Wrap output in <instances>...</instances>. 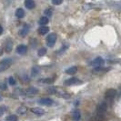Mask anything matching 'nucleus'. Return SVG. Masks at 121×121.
Listing matches in <instances>:
<instances>
[{
	"instance_id": "obj_34",
	"label": "nucleus",
	"mask_w": 121,
	"mask_h": 121,
	"mask_svg": "<svg viewBox=\"0 0 121 121\" xmlns=\"http://www.w3.org/2000/svg\"><path fill=\"white\" fill-rule=\"evenodd\" d=\"M2 100V96H1V94H0V101Z\"/></svg>"
},
{
	"instance_id": "obj_12",
	"label": "nucleus",
	"mask_w": 121,
	"mask_h": 121,
	"mask_svg": "<svg viewBox=\"0 0 121 121\" xmlns=\"http://www.w3.org/2000/svg\"><path fill=\"white\" fill-rule=\"evenodd\" d=\"M31 112L38 116H41L45 114L44 109H42L41 108H31Z\"/></svg>"
},
{
	"instance_id": "obj_31",
	"label": "nucleus",
	"mask_w": 121,
	"mask_h": 121,
	"mask_svg": "<svg viewBox=\"0 0 121 121\" xmlns=\"http://www.w3.org/2000/svg\"><path fill=\"white\" fill-rule=\"evenodd\" d=\"M52 4L53 5H60V4H62V1L61 0H53Z\"/></svg>"
},
{
	"instance_id": "obj_11",
	"label": "nucleus",
	"mask_w": 121,
	"mask_h": 121,
	"mask_svg": "<svg viewBox=\"0 0 121 121\" xmlns=\"http://www.w3.org/2000/svg\"><path fill=\"white\" fill-rule=\"evenodd\" d=\"M25 6L27 8V9H33V8H35V6H36V3L33 1V0H26L25 1Z\"/></svg>"
},
{
	"instance_id": "obj_17",
	"label": "nucleus",
	"mask_w": 121,
	"mask_h": 121,
	"mask_svg": "<svg viewBox=\"0 0 121 121\" xmlns=\"http://www.w3.org/2000/svg\"><path fill=\"white\" fill-rule=\"evenodd\" d=\"M80 117H81V113H80L79 109H76L73 113V119L75 121H78L80 119Z\"/></svg>"
},
{
	"instance_id": "obj_26",
	"label": "nucleus",
	"mask_w": 121,
	"mask_h": 121,
	"mask_svg": "<svg viewBox=\"0 0 121 121\" xmlns=\"http://www.w3.org/2000/svg\"><path fill=\"white\" fill-rule=\"evenodd\" d=\"M26 110H27L26 108H25V107H20V108H18L17 112L19 114H24V113L26 112Z\"/></svg>"
},
{
	"instance_id": "obj_9",
	"label": "nucleus",
	"mask_w": 121,
	"mask_h": 121,
	"mask_svg": "<svg viewBox=\"0 0 121 121\" xmlns=\"http://www.w3.org/2000/svg\"><path fill=\"white\" fill-rule=\"evenodd\" d=\"M27 52V48L25 45H19L17 48V53L19 55H25Z\"/></svg>"
},
{
	"instance_id": "obj_20",
	"label": "nucleus",
	"mask_w": 121,
	"mask_h": 121,
	"mask_svg": "<svg viewBox=\"0 0 121 121\" xmlns=\"http://www.w3.org/2000/svg\"><path fill=\"white\" fill-rule=\"evenodd\" d=\"M31 74L33 77H36L39 74V67H33L31 69Z\"/></svg>"
},
{
	"instance_id": "obj_22",
	"label": "nucleus",
	"mask_w": 121,
	"mask_h": 121,
	"mask_svg": "<svg viewBox=\"0 0 121 121\" xmlns=\"http://www.w3.org/2000/svg\"><path fill=\"white\" fill-rule=\"evenodd\" d=\"M44 14L47 16L46 17H50L53 15V10H52L51 8H48V9H46V10L44 11Z\"/></svg>"
},
{
	"instance_id": "obj_19",
	"label": "nucleus",
	"mask_w": 121,
	"mask_h": 121,
	"mask_svg": "<svg viewBox=\"0 0 121 121\" xmlns=\"http://www.w3.org/2000/svg\"><path fill=\"white\" fill-rule=\"evenodd\" d=\"M68 48H69V45L67 44V43H66V44H64L63 46H62V48H61L59 50H58V52H57V54L58 55H61L63 54L64 52H66L67 49H68Z\"/></svg>"
},
{
	"instance_id": "obj_23",
	"label": "nucleus",
	"mask_w": 121,
	"mask_h": 121,
	"mask_svg": "<svg viewBox=\"0 0 121 121\" xmlns=\"http://www.w3.org/2000/svg\"><path fill=\"white\" fill-rule=\"evenodd\" d=\"M46 54H47V48H40L38 50V52H37V55H38L39 56H45Z\"/></svg>"
},
{
	"instance_id": "obj_18",
	"label": "nucleus",
	"mask_w": 121,
	"mask_h": 121,
	"mask_svg": "<svg viewBox=\"0 0 121 121\" xmlns=\"http://www.w3.org/2000/svg\"><path fill=\"white\" fill-rule=\"evenodd\" d=\"M48 31H49V28L48 26H41V27L38 28V33L40 35H46L47 33H48Z\"/></svg>"
},
{
	"instance_id": "obj_4",
	"label": "nucleus",
	"mask_w": 121,
	"mask_h": 121,
	"mask_svg": "<svg viewBox=\"0 0 121 121\" xmlns=\"http://www.w3.org/2000/svg\"><path fill=\"white\" fill-rule=\"evenodd\" d=\"M38 104H40L41 106H52L54 104V100L49 98V97H42V98H39L37 100Z\"/></svg>"
},
{
	"instance_id": "obj_14",
	"label": "nucleus",
	"mask_w": 121,
	"mask_h": 121,
	"mask_svg": "<svg viewBox=\"0 0 121 121\" xmlns=\"http://www.w3.org/2000/svg\"><path fill=\"white\" fill-rule=\"evenodd\" d=\"M78 71V67H76V66H73V67H68L67 69H66V74L67 75H74V74H76Z\"/></svg>"
},
{
	"instance_id": "obj_5",
	"label": "nucleus",
	"mask_w": 121,
	"mask_h": 121,
	"mask_svg": "<svg viewBox=\"0 0 121 121\" xmlns=\"http://www.w3.org/2000/svg\"><path fill=\"white\" fill-rule=\"evenodd\" d=\"M116 96H117V90L113 89V88L108 89L105 93V97H106L107 100H112V99L115 98Z\"/></svg>"
},
{
	"instance_id": "obj_24",
	"label": "nucleus",
	"mask_w": 121,
	"mask_h": 121,
	"mask_svg": "<svg viewBox=\"0 0 121 121\" xmlns=\"http://www.w3.org/2000/svg\"><path fill=\"white\" fill-rule=\"evenodd\" d=\"M6 121H17V117L16 115L8 116V117H6Z\"/></svg>"
},
{
	"instance_id": "obj_10",
	"label": "nucleus",
	"mask_w": 121,
	"mask_h": 121,
	"mask_svg": "<svg viewBox=\"0 0 121 121\" xmlns=\"http://www.w3.org/2000/svg\"><path fill=\"white\" fill-rule=\"evenodd\" d=\"M14 62V59L11 58V57H7V58H5L3 60L0 61V66H8L10 67V65Z\"/></svg>"
},
{
	"instance_id": "obj_29",
	"label": "nucleus",
	"mask_w": 121,
	"mask_h": 121,
	"mask_svg": "<svg viewBox=\"0 0 121 121\" xmlns=\"http://www.w3.org/2000/svg\"><path fill=\"white\" fill-rule=\"evenodd\" d=\"M6 107H3V106H1V107H0V117L4 115V113L6 112Z\"/></svg>"
},
{
	"instance_id": "obj_2",
	"label": "nucleus",
	"mask_w": 121,
	"mask_h": 121,
	"mask_svg": "<svg viewBox=\"0 0 121 121\" xmlns=\"http://www.w3.org/2000/svg\"><path fill=\"white\" fill-rule=\"evenodd\" d=\"M46 41H47V45L48 46L49 48L54 47L55 43L56 41V35L54 34V33L49 34L48 36H47V38H46Z\"/></svg>"
},
{
	"instance_id": "obj_16",
	"label": "nucleus",
	"mask_w": 121,
	"mask_h": 121,
	"mask_svg": "<svg viewBox=\"0 0 121 121\" xmlns=\"http://www.w3.org/2000/svg\"><path fill=\"white\" fill-rule=\"evenodd\" d=\"M16 17L18 18H23L25 17V11L22 8H17L16 11Z\"/></svg>"
},
{
	"instance_id": "obj_15",
	"label": "nucleus",
	"mask_w": 121,
	"mask_h": 121,
	"mask_svg": "<svg viewBox=\"0 0 121 121\" xmlns=\"http://www.w3.org/2000/svg\"><path fill=\"white\" fill-rule=\"evenodd\" d=\"M94 118L97 121H104L105 120V114H100V113L96 112L94 115Z\"/></svg>"
},
{
	"instance_id": "obj_27",
	"label": "nucleus",
	"mask_w": 121,
	"mask_h": 121,
	"mask_svg": "<svg viewBox=\"0 0 121 121\" xmlns=\"http://www.w3.org/2000/svg\"><path fill=\"white\" fill-rule=\"evenodd\" d=\"M52 81H53V80L50 78H46V79L44 78V79H40V80H39L40 83H51Z\"/></svg>"
},
{
	"instance_id": "obj_7",
	"label": "nucleus",
	"mask_w": 121,
	"mask_h": 121,
	"mask_svg": "<svg viewBox=\"0 0 121 121\" xmlns=\"http://www.w3.org/2000/svg\"><path fill=\"white\" fill-rule=\"evenodd\" d=\"M29 30H30V26H29V25L25 24L24 26H22V28L20 29V31H19V35L22 36V37H24V36H26L28 33H29Z\"/></svg>"
},
{
	"instance_id": "obj_32",
	"label": "nucleus",
	"mask_w": 121,
	"mask_h": 121,
	"mask_svg": "<svg viewBox=\"0 0 121 121\" xmlns=\"http://www.w3.org/2000/svg\"><path fill=\"white\" fill-rule=\"evenodd\" d=\"M2 33H3V27L2 26H0V35H2Z\"/></svg>"
},
{
	"instance_id": "obj_6",
	"label": "nucleus",
	"mask_w": 121,
	"mask_h": 121,
	"mask_svg": "<svg viewBox=\"0 0 121 121\" xmlns=\"http://www.w3.org/2000/svg\"><path fill=\"white\" fill-rule=\"evenodd\" d=\"M5 51L6 53H10L13 49V40L10 37H7L5 41Z\"/></svg>"
},
{
	"instance_id": "obj_1",
	"label": "nucleus",
	"mask_w": 121,
	"mask_h": 121,
	"mask_svg": "<svg viewBox=\"0 0 121 121\" xmlns=\"http://www.w3.org/2000/svg\"><path fill=\"white\" fill-rule=\"evenodd\" d=\"M107 109H108V102L105 101V100H102V101H100L99 103L97 104L96 112L100 113V114H105Z\"/></svg>"
},
{
	"instance_id": "obj_30",
	"label": "nucleus",
	"mask_w": 121,
	"mask_h": 121,
	"mask_svg": "<svg viewBox=\"0 0 121 121\" xmlns=\"http://www.w3.org/2000/svg\"><path fill=\"white\" fill-rule=\"evenodd\" d=\"M8 68H9L8 66H0V73L6 71V69H8Z\"/></svg>"
},
{
	"instance_id": "obj_21",
	"label": "nucleus",
	"mask_w": 121,
	"mask_h": 121,
	"mask_svg": "<svg viewBox=\"0 0 121 121\" xmlns=\"http://www.w3.org/2000/svg\"><path fill=\"white\" fill-rule=\"evenodd\" d=\"M38 23L40 25H42V26H45V25H47L48 23V18L46 17H40Z\"/></svg>"
},
{
	"instance_id": "obj_8",
	"label": "nucleus",
	"mask_w": 121,
	"mask_h": 121,
	"mask_svg": "<svg viewBox=\"0 0 121 121\" xmlns=\"http://www.w3.org/2000/svg\"><path fill=\"white\" fill-rule=\"evenodd\" d=\"M25 94L28 95V96H32V95H36L38 93V89L35 87V86H30V87H27L24 92Z\"/></svg>"
},
{
	"instance_id": "obj_25",
	"label": "nucleus",
	"mask_w": 121,
	"mask_h": 121,
	"mask_svg": "<svg viewBox=\"0 0 121 121\" xmlns=\"http://www.w3.org/2000/svg\"><path fill=\"white\" fill-rule=\"evenodd\" d=\"M6 88H7V86L5 83V81H1L0 82V89L1 90H6Z\"/></svg>"
},
{
	"instance_id": "obj_13",
	"label": "nucleus",
	"mask_w": 121,
	"mask_h": 121,
	"mask_svg": "<svg viewBox=\"0 0 121 121\" xmlns=\"http://www.w3.org/2000/svg\"><path fill=\"white\" fill-rule=\"evenodd\" d=\"M77 83H78V79L76 78H68L65 81V85L67 86H71L74 84H77Z\"/></svg>"
},
{
	"instance_id": "obj_28",
	"label": "nucleus",
	"mask_w": 121,
	"mask_h": 121,
	"mask_svg": "<svg viewBox=\"0 0 121 121\" xmlns=\"http://www.w3.org/2000/svg\"><path fill=\"white\" fill-rule=\"evenodd\" d=\"M8 82H9V84H10L11 86H15L16 85V83H17V82H16V80H15V78H14L13 77H10V78H9Z\"/></svg>"
},
{
	"instance_id": "obj_33",
	"label": "nucleus",
	"mask_w": 121,
	"mask_h": 121,
	"mask_svg": "<svg viewBox=\"0 0 121 121\" xmlns=\"http://www.w3.org/2000/svg\"><path fill=\"white\" fill-rule=\"evenodd\" d=\"M2 54H3V49L0 48V56H2Z\"/></svg>"
},
{
	"instance_id": "obj_3",
	"label": "nucleus",
	"mask_w": 121,
	"mask_h": 121,
	"mask_svg": "<svg viewBox=\"0 0 121 121\" xmlns=\"http://www.w3.org/2000/svg\"><path fill=\"white\" fill-rule=\"evenodd\" d=\"M104 64H105V60H104L101 56H97V57H96L94 60L91 61L89 65H90L91 67H102Z\"/></svg>"
}]
</instances>
